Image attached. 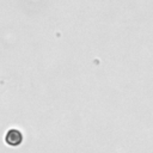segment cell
<instances>
[{"label":"cell","instance_id":"6da1fadb","mask_svg":"<svg viewBox=\"0 0 153 153\" xmlns=\"http://www.w3.org/2000/svg\"><path fill=\"white\" fill-rule=\"evenodd\" d=\"M5 140H6L7 145H10V146H19L23 142V135L19 130L11 129V130L7 131Z\"/></svg>","mask_w":153,"mask_h":153}]
</instances>
